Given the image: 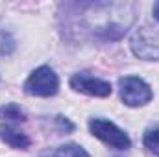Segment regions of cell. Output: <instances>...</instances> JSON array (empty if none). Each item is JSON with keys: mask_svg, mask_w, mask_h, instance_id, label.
<instances>
[{"mask_svg": "<svg viewBox=\"0 0 159 157\" xmlns=\"http://www.w3.org/2000/svg\"><path fill=\"white\" fill-rule=\"evenodd\" d=\"M24 89L32 96H54L59 89V79L50 67H39L26 79Z\"/></svg>", "mask_w": 159, "mask_h": 157, "instance_id": "obj_1", "label": "cell"}, {"mask_svg": "<svg viewBox=\"0 0 159 157\" xmlns=\"http://www.w3.org/2000/svg\"><path fill=\"white\" fill-rule=\"evenodd\" d=\"M89 129H91V133H93L94 137H98L100 141H104L106 144H109V146H113V148H117V150H126V148H129V144H131L129 137H128L120 128H117L113 122H109V120L93 118V120L89 122Z\"/></svg>", "mask_w": 159, "mask_h": 157, "instance_id": "obj_2", "label": "cell"}, {"mask_svg": "<svg viewBox=\"0 0 159 157\" xmlns=\"http://www.w3.org/2000/svg\"><path fill=\"white\" fill-rule=\"evenodd\" d=\"M120 98L128 107H139L152 100V89L141 78L126 76L120 79Z\"/></svg>", "mask_w": 159, "mask_h": 157, "instance_id": "obj_3", "label": "cell"}, {"mask_svg": "<svg viewBox=\"0 0 159 157\" xmlns=\"http://www.w3.org/2000/svg\"><path fill=\"white\" fill-rule=\"evenodd\" d=\"M70 87L78 92L83 94H89V96H109L111 94V83L109 81H104V79H98L87 72H78L70 78Z\"/></svg>", "mask_w": 159, "mask_h": 157, "instance_id": "obj_4", "label": "cell"}, {"mask_svg": "<svg viewBox=\"0 0 159 157\" xmlns=\"http://www.w3.org/2000/svg\"><path fill=\"white\" fill-rule=\"evenodd\" d=\"M131 48L137 56L144 59H159V34L150 28L135 32L131 39Z\"/></svg>", "mask_w": 159, "mask_h": 157, "instance_id": "obj_5", "label": "cell"}, {"mask_svg": "<svg viewBox=\"0 0 159 157\" xmlns=\"http://www.w3.org/2000/svg\"><path fill=\"white\" fill-rule=\"evenodd\" d=\"M0 139L9 144L11 148H17V150H26L30 146V139L24 131L17 129L15 126H9V124H2L0 126Z\"/></svg>", "mask_w": 159, "mask_h": 157, "instance_id": "obj_6", "label": "cell"}, {"mask_svg": "<svg viewBox=\"0 0 159 157\" xmlns=\"http://www.w3.org/2000/svg\"><path fill=\"white\" fill-rule=\"evenodd\" d=\"M0 118L4 120H15V122H22L26 120V113L17 105V104H6L2 109H0Z\"/></svg>", "mask_w": 159, "mask_h": 157, "instance_id": "obj_7", "label": "cell"}, {"mask_svg": "<svg viewBox=\"0 0 159 157\" xmlns=\"http://www.w3.org/2000/svg\"><path fill=\"white\" fill-rule=\"evenodd\" d=\"M54 157H91L81 146L76 144H65L61 148H57V152L54 154Z\"/></svg>", "mask_w": 159, "mask_h": 157, "instance_id": "obj_8", "label": "cell"}, {"mask_svg": "<svg viewBox=\"0 0 159 157\" xmlns=\"http://www.w3.org/2000/svg\"><path fill=\"white\" fill-rule=\"evenodd\" d=\"M144 146H146L152 154L159 155V128L146 131V135H144Z\"/></svg>", "mask_w": 159, "mask_h": 157, "instance_id": "obj_9", "label": "cell"}, {"mask_svg": "<svg viewBox=\"0 0 159 157\" xmlns=\"http://www.w3.org/2000/svg\"><path fill=\"white\" fill-rule=\"evenodd\" d=\"M154 17L159 20V2H156V4H154Z\"/></svg>", "mask_w": 159, "mask_h": 157, "instance_id": "obj_10", "label": "cell"}]
</instances>
